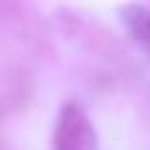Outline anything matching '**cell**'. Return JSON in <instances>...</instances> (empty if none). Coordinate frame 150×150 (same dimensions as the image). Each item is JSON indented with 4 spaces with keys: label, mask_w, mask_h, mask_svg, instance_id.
<instances>
[{
    "label": "cell",
    "mask_w": 150,
    "mask_h": 150,
    "mask_svg": "<svg viewBox=\"0 0 150 150\" xmlns=\"http://www.w3.org/2000/svg\"><path fill=\"white\" fill-rule=\"evenodd\" d=\"M53 150H97V134L89 117L72 103H67L59 114Z\"/></svg>",
    "instance_id": "obj_1"
},
{
    "label": "cell",
    "mask_w": 150,
    "mask_h": 150,
    "mask_svg": "<svg viewBox=\"0 0 150 150\" xmlns=\"http://www.w3.org/2000/svg\"><path fill=\"white\" fill-rule=\"evenodd\" d=\"M122 22L131 31V36L150 53V11L142 6H125L122 8Z\"/></svg>",
    "instance_id": "obj_2"
}]
</instances>
